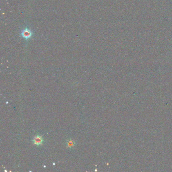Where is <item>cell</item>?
I'll return each instance as SVG.
<instances>
[{"label": "cell", "instance_id": "1", "mask_svg": "<svg viewBox=\"0 0 172 172\" xmlns=\"http://www.w3.org/2000/svg\"><path fill=\"white\" fill-rule=\"evenodd\" d=\"M20 35L26 40H28L31 38L33 35V32L28 28L23 29L20 32Z\"/></svg>", "mask_w": 172, "mask_h": 172}, {"label": "cell", "instance_id": "3", "mask_svg": "<svg viewBox=\"0 0 172 172\" xmlns=\"http://www.w3.org/2000/svg\"><path fill=\"white\" fill-rule=\"evenodd\" d=\"M66 146L68 148H72L75 146L76 143L74 140H73L72 139H69L67 140V141L66 142Z\"/></svg>", "mask_w": 172, "mask_h": 172}, {"label": "cell", "instance_id": "2", "mask_svg": "<svg viewBox=\"0 0 172 172\" xmlns=\"http://www.w3.org/2000/svg\"><path fill=\"white\" fill-rule=\"evenodd\" d=\"M33 144L37 146L41 145L44 142V139L42 137L39 135H37L33 137L32 140Z\"/></svg>", "mask_w": 172, "mask_h": 172}]
</instances>
